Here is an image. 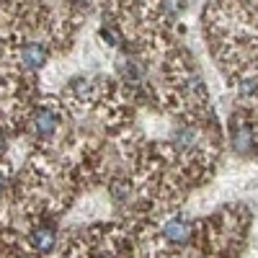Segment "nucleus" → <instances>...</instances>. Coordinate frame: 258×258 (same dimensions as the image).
<instances>
[{
	"mask_svg": "<svg viewBox=\"0 0 258 258\" xmlns=\"http://www.w3.org/2000/svg\"><path fill=\"white\" fill-rule=\"evenodd\" d=\"M3 150H6V137H3V132H0V155H3Z\"/></svg>",
	"mask_w": 258,
	"mask_h": 258,
	"instance_id": "9",
	"label": "nucleus"
},
{
	"mask_svg": "<svg viewBox=\"0 0 258 258\" xmlns=\"http://www.w3.org/2000/svg\"><path fill=\"white\" fill-rule=\"evenodd\" d=\"M253 142H255V137H253V129L248 126V124H235L232 126V145H235V150L238 153H250L253 150Z\"/></svg>",
	"mask_w": 258,
	"mask_h": 258,
	"instance_id": "5",
	"label": "nucleus"
},
{
	"mask_svg": "<svg viewBox=\"0 0 258 258\" xmlns=\"http://www.w3.org/2000/svg\"><path fill=\"white\" fill-rule=\"evenodd\" d=\"M57 114L52 109H36V114L31 116V132L36 137H52L57 129Z\"/></svg>",
	"mask_w": 258,
	"mask_h": 258,
	"instance_id": "2",
	"label": "nucleus"
},
{
	"mask_svg": "<svg viewBox=\"0 0 258 258\" xmlns=\"http://www.w3.org/2000/svg\"><path fill=\"white\" fill-rule=\"evenodd\" d=\"M163 238L173 245H186L191 240V222L186 217H173L163 225Z\"/></svg>",
	"mask_w": 258,
	"mask_h": 258,
	"instance_id": "1",
	"label": "nucleus"
},
{
	"mask_svg": "<svg viewBox=\"0 0 258 258\" xmlns=\"http://www.w3.org/2000/svg\"><path fill=\"white\" fill-rule=\"evenodd\" d=\"M54 243H57V232H54V227H49V225H41V227H36V230L31 232V245H34L39 253H49V250L54 248Z\"/></svg>",
	"mask_w": 258,
	"mask_h": 258,
	"instance_id": "4",
	"label": "nucleus"
},
{
	"mask_svg": "<svg viewBox=\"0 0 258 258\" xmlns=\"http://www.w3.org/2000/svg\"><path fill=\"white\" fill-rule=\"evenodd\" d=\"M181 8H183V0H163V11H165V16H168V18L178 16V13H181Z\"/></svg>",
	"mask_w": 258,
	"mask_h": 258,
	"instance_id": "8",
	"label": "nucleus"
},
{
	"mask_svg": "<svg viewBox=\"0 0 258 258\" xmlns=\"http://www.w3.org/2000/svg\"><path fill=\"white\" fill-rule=\"evenodd\" d=\"M44 62H47V49L41 44L31 41V44L21 47V64L26 70H39V68H44Z\"/></svg>",
	"mask_w": 258,
	"mask_h": 258,
	"instance_id": "3",
	"label": "nucleus"
},
{
	"mask_svg": "<svg viewBox=\"0 0 258 258\" xmlns=\"http://www.w3.org/2000/svg\"><path fill=\"white\" fill-rule=\"evenodd\" d=\"M3 186H6V176L0 173V191H3Z\"/></svg>",
	"mask_w": 258,
	"mask_h": 258,
	"instance_id": "10",
	"label": "nucleus"
},
{
	"mask_svg": "<svg viewBox=\"0 0 258 258\" xmlns=\"http://www.w3.org/2000/svg\"><path fill=\"white\" fill-rule=\"evenodd\" d=\"M238 96L243 101H253L258 98V78L255 75H245L238 80Z\"/></svg>",
	"mask_w": 258,
	"mask_h": 258,
	"instance_id": "7",
	"label": "nucleus"
},
{
	"mask_svg": "<svg viewBox=\"0 0 258 258\" xmlns=\"http://www.w3.org/2000/svg\"><path fill=\"white\" fill-rule=\"evenodd\" d=\"M199 140H202V135L194 126H181V129H176V135H173V142H176V147L181 150V153L194 150L199 145Z\"/></svg>",
	"mask_w": 258,
	"mask_h": 258,
	"instance_id": "6",
	"label": "nucleus"
}]
</instances>
